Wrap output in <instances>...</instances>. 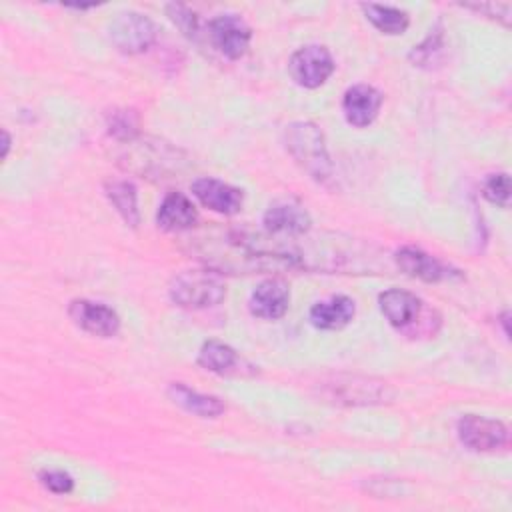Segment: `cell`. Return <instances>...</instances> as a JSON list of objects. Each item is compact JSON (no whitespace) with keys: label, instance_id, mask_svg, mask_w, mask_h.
Listing matches in <instances>:
<instances>
[{"label":"cell","instance_id":"7402d4cb","mask_svg":"<svg viewBox=\"0 0 512 512\" xmlns=\"http://www.w3.org/2000/svg\"><path fill=\"white\" fill-rule=\"evenodd\" d=\"M366 14V18L374 24L376 30H380L382 34H402L406 32L410 18L404 10L394 8V6H382V4H362L360 6Z\"/></svg>","mask_w":512,"mask_h":512},{"label":"cell","instance_id":"ffe728a7","mask_svg":"<svg viewBox=\"0 0 512 512\" xmlns=\"http://www.w3.org/2000/svg\"><path fill=\"white\" fill-rule=\"evenodd\" d=\"M106 196L110 204L116 208V212L122 216V220L136 228L140 224V212H138V196L134 184L126 180H110L104 186Z\"/></svg>","mask_w":512,"mask_h":512},{"label":"cell","instance_id":"44dd1931","mask_svg":"<svg viewBox=\"0 0 512 512\" xmlns=\"http://www.w3.org/2000/svg\"><path fill=\"white\" fill-rule=\"evenodd\" d=\"M198 364L214 374H230L240 364V358L232 346L218 340H208L198 352Z\"/></svg>","mask_w":512,"mask_h":512},{"label":"cell","instance_id":"7a4b0ae2","mask_svg":"<svg viewBox=\"0 0 512 512\" xmlns=\"http://www.w3.org/2000/svg\"><path fill=\"white\" fill-rule=\"evenodd\" d=\"M378 302L390 326L406 336L416 338L422 334H434L440 326V316L426 308V304L412 292L390 288L378 296Z\"/></svg>","mask_w":512,"mask_h":512},{"label":"cell","instance_id":"d6986e66","mask_svg":"<svg viewBox=\"0 0 512 512\" xmlns=\"http://www.w3.org/2000/svg\"><path fill=\"white\" fill-rule=\"evenodd\" d=\"M168 396L176 406H180L182 410L196 414L200 418H218L226 410V406L220 398L210 396V394H200V392L184 386L182 382H172L168 386Z\"/></svg>","mask_w":512,"mask_h":512},{"label":"cell","instance_id":"7c38bea8","mask_svg":"<svg viewBox=\"0 0 512 512\" xmlns=\"http://www.w3.org/2000/svg\"><path fill=\"white\" fill-rule=\"evenodd\" d=\"M310 214L296 200H278L264 212V228L270 236H304L310 230Z\"/></svg>","mask_w":512,"mask_h":512},{"label":"cell","instance_id":"cb8c5ba5","mask_svg":"<svg viewBox=\"0 0 512 512\" xmlns=\"http://www.w3.org/2000/svg\"><path fill=\"white\" fill-rule=\"evenodd\" d=\"M482 196L496 204V206H502V208H508V202H510V178L506 172H498V174H490L486 180H484V186H482Z\"/></svg>","mask_w":512,"mask_h":512},{"label":"cell","instance_id":"ac0fdd59","mask_svg":"<svg viewBox=\"0 0 512 512\" xmlns=\"http://www.w3.org/2000/svg\"><path fill=\"white\" fill-rule=\"evenodd\" d=\"M356 314V306L354 300L348 296H330L326 300L316 302L310 308V322L314 328L318 330H340L346 324H350V320Z\"/></svg>","mask_w":512,"mask_h":512},{"label":"cell","instance_id":"e0dca14e","mask_svg":"<svg viewBox=\"0 0 512 512\" xmlns=\"http://www.w3.org/2000/svg\"><path fill=\"white\" fill-rule=\"evenodd\" d=\"M394 260L404 274L418 278L422 282H440L448 276V268L442 262L414 246H404L396 250Z\"/></svg>","mask_w":512,"mask_h":512},{"label":"cell","instance_id":"277c9868","mask_svg":"<svg viewBox=\"0 0 512 512\" xmlns=\"http://www.w3.org/2000/svg\"><path fill=\"white\" fill-rule=\"evenodd\" d=\"M168 294L174 304L188 310H202L220 304L226 298V284L218 272L186 270L170 282Z\"/></svg>","mask_w":512,"mask_h":512},{"label":"cell","instance_id":"52a82bcc","mask_svg":"<svg viewBox=\"0 0 512 512\" xmlns=\"http://www.w3.org/2000/svg\"><path fill=\"white\" fill-rule=\"evenodd\" d=\"M208 38L222 56L240 60L250 48L252 30L238 14H218L208 22Z\"/></svg>","mask_w":512,"mask_h":512},{"label":"cell","instance_id":"30bf717a","mask_svg":"<svg viewBox=\"0 0 512 512\" xmlns=\"http://www.w3.org/2000/svg\"><path fill=\"white\" fill-rule=\"evenodd\" d=\"M460 442L474 452H492L508 444V428L492 418L466 414L458 420Z\"/></svg>","mask_w":512,"mask_h":512},{"label":"cell","instance_id":"83f0119b","mask_svg":"<svg viewBox=\"0 0 512 512\" xmlns=\"http://www.w3.org/2000/svg\"><path fill=\"white\" fill-rule=\"evenodd\" d=\"M466 8H472L476 12H484L490 18L502 20L506 26L510 22V4H466Z\"/></svg>","mask_w":512,"mask_h":512},{"label":"cell","instance_id":"9c48e42d","mask_svg":"<svg viewBox=\"0 0 512 512\" xmlns=\"http://www.w3.org/2000/svg\"><path fill=\"white\" fill-rule=\"evenodd\" d=\"M326 396L336 404L358 406V404L386 402L392 398V390L382 380L348 376V378H336L334 382L326 384Z\"/></svg>","mask_w":512,"mask_h":512},{"label":"cell","instance_id":"484cf974","mask_svg":"<svg viewBox=\"0 0 512 512\" xmlns=\"http://www.w3.org/2000/svg\"><path fill=\"white\" fill-rule=\"evenodd\" d=\"M442 46V34L436 30V32H430V36L414 46V50L410 52V60L414 62V66H424V64H432L434 62V54L440 50Z\"/></svg>","mask_w":512,"mask_h":512},{"label":"cell","instance_id":"4fadbf2b","mask_svg":"<svg viewBox=\"0 0 512 512\" xmlns=\"http://www.w3.org/2000/svg\"><path fill=\"white\" fill-rule=\"evenodd\" d=\"M192 194L202 206L224 216L238 214L244 204V192L240 188L216 178H196L192 182Z\"/></svg>","mask_w":512,"mask_h":512},{"label":"cell","instance_id":"603a6c76","mask_svg":"<svg viewBox=\"0 0 512 512\" xmlns=\"http://www.w3.org/2000/svg\"><path fill=\"white\" fill-rule=\"evenodd\" d=\"M106 126H108V134L118 140V142H130L138 136V114L134 110L128 108H116L110 110L106 116Z\"/></svg>","mask_w":512,"mask_h":512},{"label":"cell","instance_id":"f1b7e54d","mask_svg":"<svg viewBox=\"0 0 512 512\" xmlns=\"http://www.w3.org/2000/svg\"><path fill=\"white\" fill-rule=\"evenodd\" d=\"M8 150H10V134L2 130V158L8 156Z\"/></svg>","mask_w":512,"mask_h":512},{"label":"cell","instance_id":"4316f807","mask_svg":"<svg viewBox=\"0 0 512 512\" xmlns=\"http://www.w3.org/2000/svg\"><path fill=\"white\" fill-rule=\"evenodd\" d=\"M38 480L52 494H68L74 488L72 476L68 472H62V470H42L38 474Z\"/></svg>","mask_w":512,"mask_h":512},{"label":"cell","instance_id":"6da1fadb","mask_svg":"<svg viewBox=\"0 0 512 512\" xmlns=\"http://www.w3.org/2000/svg\"><path fill=\"white\" fill-rule=\"evenodd\" d=\"M194 250L214 270H228L234 274H252L264 270H282L300 266L294 250L282 248L276 242L266 244L262 236H252L238 230H220L198 236Z\"/></svg>","mask_w":512,"mask_h":512},{"label":"cell","instance_id":"3957f363","mask_svg":"<svg viewBox=\"0 0 512 512\" xmlns=\"http://www.w3.org/2000/svg\"><path fill=\"white\" fill-rule=\"evenodd\" d=\"M284 142L290 156L316 182L326 184L332 178V162L324 142V134L312 122H292L284 130Z\"/></svg>","mask_w":512,"mask_h":512},{"label":"cell","instance_id":"d4e9b609","mask_svg":"<svg viewBox=\"0 0 512 512\" xmlns=\"http://www.w3.org/2000/svg\"><path fill=\"white\" fill-rule=\"evenodd\" d=\"M166 12H168V18L176 24V28L184 36H188V38L196 36V32H198V16H196L194 10H190L184 4H168Z\"/></svg>","mask_w":512,"mask_h":512},{"label":"cell","instance_id":"2e32d148","mask_svg":"<svg viewBox=\"0 0 512 512\" xmlns=\"http://www.w3.org/2000/svg\"><path fill=\"white\" fill-rule=\"evenodd\" d=\"M196 220V206L182 192H168L156 214V224L164 232H186L196 224Z\"/></svg>","mask_w":512,"mask_h":512},{"label":"cell","instance_id":"9a60e30c","mask_svg":"<svg viewBox=\"0 0 512 512\" xmlns=\"http://www.w3.org/2000/svg\"><path fill=\"white\" fill-rule=\"evenodd\" d=\"M382 94L368 84H356L344 92L342 112L348 124L364 128L372 124L380 112Z\"/></svg>","mask_w":512,"mask_h":512},{"label":"cell","instance_id":"8992f818","mask_svg":"<svg viewBox=\"0 0 512 512\" xmlns=\"http://www.w3.org/2000/svg\"><path fill=\"white\" fill-rule=\"evenodd\" d=\"M288 72L298 86L318 88L334 72V58L326 46L308 44L290 56Z\"/></svg>","mask_w":512,"mask_h":512},{"label":"cell","instance_id":"5b68a950","mask_svg":"<svg viewBox=\"0 0 512 512\" xmlns=\"http://www.w3.org/2000/svg\"><path fill=\"white\" fill-rule=\"evenodd\" d=\"M128 144V152L120 158L124 162L122 168L148 176V178H170L168 174L178 172L180 168V152L164 142H152V140H130L122 142Z\"/></svg>","mask_w":512,"mask_h":512},{"label":"cell","instance_id":"f546056e","mask_svg":"<svg viewBox=\"0 0 512 512\" xmlns=\"http://www.w3.org/2000/svg\"><path fill=\"white\" fill-rule=\"evenodd\" d=\"M500 320H502V324H504V332H506V336H510V330H508V312H504Z\"/></svg>","mask_w":512,"mask_h":512},{"label":"cell","instance_id":"8fae6325","mask_svg":"<svg viewBox=\"0 0 512 512\" xmlns=\"http://www.w3.org/2000/svg\"><path fill=\"white\" fill-rule=\"evenodd\" d=\"M68 316L78 328H82L92 336L108 338V336H114L120 328L118 314L102 302L76 298L68 306Z\"/></svg>","mask_w":512,"mask_h":512},{"label":"cell","instance_id":"5bb4252c","mask_svg":"<svg viewBox=\"0 0 512 512\" xmlns=\"http://www.w3.org/2000/svg\"><path fill=\"white\" fill-rule=\"evenodd\" d=\"M290 304L288 284L280 278H270L260 282L248 300V310L252 316L262 320H278L286 314Z\"/></svg>","mask_w":512,"mask_h":512},{"label":"cell","instance_id":"ba28073f","mask_svg":"<svg viewBox=\"0 0 512 512\" xmlns=\"http://www.w3.org/2000/svg\"><path fill=\"white\" fill-rule=\"evenodd\" d=\"M110 40L124 54H140L156 40L154 22L138 12H124L110 24Z\"/></svg>","mask_w":512,"mask_h":512}]
</instances>
